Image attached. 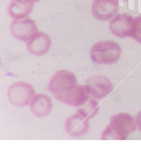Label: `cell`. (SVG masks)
Wrapping results in <instances>:
<instances>
[{"instance_id":"6da1fadb","label":"cell","mask_w":141,"mask_h":157,"mask_svg":"<svg viewBox=\"0 0 141 157\" xmlns=\"http://www.w3.org/2000/svg\"><path fill=\"white\" fill-rule=\"evenodd\" d=\"M136 129L135 118L128 113H119L111 117L110 123L102 133L101 138L103 140H125Z\"/></svg>"},{"instance_id":"7a4b0ae2","label":"cell","mask_w":141,"mask_h":157,"mask_svg":"<svg viewBox=\"0 0 141 157\" xmlns=\"http://www.w3.org/2000/svg\"><path fill=\"white\" fill-rule=\"evenodd\" d=\"M121 47L112 40L99 41L95 44L90 52L91 60L96 64H114L121 56Z\"/></svg>"},{"instance_id":"3957f363","label":"cell","mask_w":141,"mask_h":157,"mask_svg":"<svg viewBox=\"0 0 141 157\" xmlns=\"http://www.w3.org/2000/svg\"><path fill=\"white\" fill-rule=\"evenodd\" d=\"M77 85V78L74 74L69 71H59L51 78L48 85V90L58 101H59L64 94Z\"/></svg>"},{"instance_id":"277c9868","label":"cell","mask_w":141,"mask_h":157,"mask_svg":"<svg viewBox=\"0 0 141 157\" xmlns=\"http://www.w3.org/2000/svg\"><path fill=\"white\" fill-rule=\"evenodd\" d=\"M34 96V88L26 82L13 83L8 90L9 101L12 105L17 107H23L29 105Z\"/></svg>"},{"instance_id":"5b68a950","label":"cell","mask_w":141,"mask_h":157,"mask_svg":"<svg viewBox=\"0 0 141 157\" xmlns=\"http://www.w3.org/2000/svg\"><path fill=\"white\" fill-rule=\"evenodd\" d=\"M85 87L89 95L96 100H102L107 97L114 89L111 81L104 75H95L90 78L86 82Z\"/></svg>"},{"instance_id":"8992f818","label":"cell","mask_w":141,"mask_h":157,"mask_svg":"<svg viewBox=\"0 0 141 157\" xmlns=\"http://www.w3.org/2000/svg\"><path fill=\"white\" fill-rule=\"evenodd\" d=\"M135 18L129 13H121L116 15L109 24V29L112 34L119 38H126L132 35Z\"/></svg>"},{"instance_id":"52a82bcc","label":"cell","mask_w":141,"mask_h":157,"mask_svg":"<svg viewBox=\"0 0 141 157\" xmlns=\"http://www.w3.org/2000/svg\"><path fill=\"white\" fill-rule=\"evenodd\" d=\"M10 30L14 37L23 41H27L38 32L35 22L28 17L14 19L10 25Z\"/></svg>"},{"instance_id":"ba28073f","label":"cell","mask_w":141,"mask_h":157,"mask_svg":"<svg viewBox=\"0 0 141 157\" xmlns=\"http://www.w3.org/2000/svg\"><path fill=\"white\" fill-rule=\"evenodd\" d=\"M119 10V1L115 0H94L91 6L92 15L100 21L113 18Z\"/></svg>"},{"instance_id":"9c48e42d","label":"cell","mask_w":141,"mask_h":157,"mask_svg":"<svg viewBox=\"0 0 141 157\" xmlns=\"http://www.w3.org/2000/svg\"><path fill=\"white\" fill-rule=\"evenodd\" d=\"M89 97L90 95L86 87L82 85H77L64 94L59 99V102L74 107H80L90 99Z\"/></svg>"},{"instance_id":"30bf717a","label":"cell","mask_w":141,"mask_h":157,"mask_svg":"<svg viewBox=\"0 0 141 157\" xmlns=\"http://www.w3.org/2000/svg\"><path fill=\"white\" fill-rule=\"evenodd\" d=\"M26 46L32 55L42 56L49 51L51 39L44 32H37L26 41Z\"/></svg>"},{"instance_id":"8fae6325","label":"cell","mask_w":141,"mask_h":157,"mask_svg":"<svg viewBox=\"0 0 141 157\" xmlns=\"http://www.w3.org/2000/svg\"><path fill=\"white\" fill-rule=\"evenodd\" d=\"M90 128L89 119L85 118L81 114L76 113L70 116L65 123L66 132L72 136H81L86 134Z\"/></svg>"},{"instance_id":"7c38bea8","label":"cell","mask_w":141,"mask_h":157,"mask_svg":"<svg viewBox=\"0 0 141 157\" xmlns=\"http://www.w3.org/2000/svg\"><path fill=\"white\" fill-rule=\"evenodd\" d=\"M52 101L46 94L35 95L30 103L29 108L36 117H45L52 110Z\"/></svg>"},{"instance_id":"4fadbf2b","label":"cell","mask_w":141,"mask_h":157,"mask_svg":"<svg viewBox=\"0 0 141 157\" xmlns=\"http://www.w3.org/2000/svg\"><path fill=\"white\" fill-rule=\"evenodd\" d=\"M33 4H27L19 0H12L9 6V13L14 19L26 17L32 11Z\"/></svg>"},{"instance_id":"5bb4252c","label":"cell","mask_w":141,"mask_h":157,"mask_svg":"<svg viewBox=\"0 0 141 157\" xmlns=\"http://www.w3.org/2000/svg\"><path fill=\"white\" fill-rule=\"evenodd\" d=\"M98 112H99V105L97 102L93 99H89L86 103L78 108L77 111V113L81 114L82 116L89 120L95 117Z\"/></svg>"},{"instance_id":"9a60e30c","label":"cell","mask_w":141,"mask_h":157,"mask_svg":"<svg viewBox=\"0 0 141 157\" xmlns=\"http://www.w3.org/2000/svg\"><path fill=\"white\" fill-rule=\"evenodd\" d=\"M131 36L134 38V40L141 44V16L135 18Z\"/></svg>"},{"instance_id":"2e32d148","label":"cell","mask_w":141,"mask_h":157,"mask_svg":"<svg viewBox=\"0 0 141 157\" xmlns=\"http://www.w3.org/2000/svg\"><path fill=\"white\" fill-rule=\"evenodd\" d=\"M135 121H136V125H137V129L141 132V111H139L137 113V115L135 117Z\"/></svg>"},{"instance_id":"e0dca14e","label":"cell","mask_w":141,"mask_h":157,"mask_svg":"<svg viewBox=\"0 0 141 157\" xmlns=\"http://www.w3.org/2000/svg\"><path fill=\"white\" fill-rule=\"evenodd\" d=\"M19 1H22V2H25L27 4H34L35 2L39 1V0H19Z\"/></svg>"},{"instance_id":"ac0fdd59","label":"cell","mask_w":141,"mask_h":157,"mask_svg":"<svg viewBox=\"0 0 141 157\" xmlns=\"http://www.w3.org/2000/svg\"><path fill=\"white\" fill-rule=\"evenodd\" d=\"M115 1H119V0H115Z\"/></svg>"}]
</instances>
